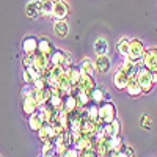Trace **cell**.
<instances>
[{
  "label": "cell",
  "instance_id": "cell-1",
  "mask_svg": "<svg viewBox=\"0 0 157 157\" xmlns=\"http://www.w3.org/2000/svg\"><path fill=\"white\" fill-rule=\"evenodd\" d=\"M116 120V107L112 101H105L99 105V121L101 124H109Z\"/></svg>",
  "mask_w": 157,
  "mask_h": 157
},
{
  "label": "cell",
  "instance_id": "cell-2",
  "mask_svg": "<svg viewBox=\"0 0 157 157\" xmlns=\"http://www.w3.org/2000/svg\"><path fill=\"white\" fill-rule=\"evenodd\" d=\"M145 52H146V47H145L141 39H138V38L130 39V44H129V58L130 60H134L137 63H141Z\"/></svg>",
  "mask_w": 157,
  "mask_h": 157
},
{
  "label": "cell",
  "instance_id": "cell-3",
  "mask_svg": "<svg viewBox=\"0 0 157 157\" xmlns=\"http://www.w3.org/2000/svg\"><path fill=\"white\" fill-rule=\"evenodd\" d=\"M137 78H138V83L143 90V94H148L151 93V90L154 88V80H152V74L149 69H146L145 66H141L140 71L137 72Z\"/></svg>",
  "mask_w": 157,
  "mask_h": 157
},
{
  "label": "cell",
  "instance_id": "cell-4",
  "mask_svg": "<svg viewBox=\"0 0 157 157\" xmlns=\"http://www.w3.org/2000/svg\"><path fill=\"white\" fill-rule=\"evenodd\" d=\"M141 64L146 69H149L151 72L157 71V47H148L146 49L145 55H143V60H141Z\"/></svg>",
  "mask_w": 157,
  "mask_h": 157
},
{
  "label": "cell",
  "instance_id": "cell-5",
  "mask_svg": "<svg viewBox=\"0 0 157 157\" xmlns=\"http://www.w3.org/2000/svg\"><path fill=\"white\" fill-rule=\"evenodd\" d=\"M129 80H130V77L126 72H123L121 69H116L112 75V83L118 91H126L127 85H129Z\"/></svg>",
  "mask_w": 157,
  "mask_h": 157
},
{
  "label": "cell",
  "instance_id": "cell-6",
  "mask_svg": "<svg viewBox=\"0 0 157 157\" xmlns=\"http://www.w3.org/2000/svg\"><path fill=\"white\" fill-rule=\"evenodd\" d=\"M38 44H39V38L35 35H27L22 39V50L25 55L29 54H36L38 52Z\"/></svg>",
  "mask_w": 157,
  "mask_h": 157
},
{
  "label": "cell",
  "instance_id": "cell-7",
  "mask_svg": "<svg viewBox=\"0 0 157 157\" xmlns=\"http://www.w3.org/2000/svg\"><path fill=\"white\" fill-rule=\"evenodd\" d=\"M141 66H143L141 63H137V61L130 60V58H124L121 61V64L118 66V69H121L123 72H126L129 77H134V75H137V72L140 71Z\"/></svg>",
  "mask_w": 157,
  "mask_h": 157
},
{
  "label": "cell",
  "instance_id": "cell-8",
  "mask_svg": "<svg viewBox=\"0 0 157 157\" xmlns=\"http://www.w3.org/2000/svg\"><path fill=\"white\" fill-rule=\"evenodd\" d=\"M69 16V5L61 0V2L54 3V13H52V17L55 21H66Z\"/></svg>",
  "mask_w": 157,
  "mask_h": 157
},
{
  "label": "cell",
  "instance_id": "cell-9",
  "mask_svg": "<svg viewBox=\"0 0 157 157\" xmlns=\"http://www.w3.org/2000/svg\"><path fill=\"white\" fill-rule=\"evenodd\" d=\"M90 98H91V102L98 104V105H101V104L105 102V101H110L109 93L105 91V88L101 86V85H96V88H93L90 91Z\"/></svg>",
  "mask_w": 157,
  "mask_h": 157
},
{
  "label": "cell",
  "instance_id": "cell-10",
  "mask_svg": "<svg viewBox=\"0 0 157 157\" xmlns=\"http://www.w3.org/2000/svg\"><path fill=\"white\" fill-rule=\"evenodd\" d=\"M43 77V72L38 71L35 66L32 68H24V72H22V80L25 85H33L38 78Z\"/></svg>",
  "mask_w": 157,
  "mask_h": 157
},
{
  "label": "cell",
  "instance_id": "cell-11",
  "mask_svg": "<svg viewBox=\"0 0 157 157\" xmlns=\"http://www.w3.org/2000/svg\"><path fill=\"white\" fill-rule=\"evenodd\" d=\"M38 107H39V104H38L36 98H24L22 99V113L25 116H30V115L36 113Z\"/></svg>",
  "mask_w": 157,
  "mask_h": 157
},
{
  "label": "cell",
  "instance_id": "cell-12",
  "mask_svg": "<svg viewBox=\"0 0 157 157\" xmlns=\"http://www.w3.org/2000/svg\"><path fill=\"white\" fill-rule=\"evenodd\" d=\"M55 49L57 47L54 46V43H52L49 38H46V36L39 38V44H38V52H39V54H43L46 57H50L52 52H54Z\"/></svg>",
  "mask_w": 157,
  "mask_h": 157
},
{
  "label": "cell",
  "instance_id": "cell-13",
  "mask_svg": "<svg viewBox=\"0 0 157 157\" xmlns=\"http://www.w3.org/2000/svg\"><path fill=\"white\" fill-rule=\"evenodd\" d=\"M25 16L29 19L35 21L41 16V10H39V2L38 0H30V2L25 5Z\"/></svg>",
  "mask_w": 157,
  "mask_h": 157
},
{
  "label": "cell",
  "instance_id": "cell-14",
  "mask_svg": "<svg viewBox=\"0 0 157 157\" xmlns=\"http://www.w3.org/2000/svg\"><path fill=\"white\" fill-rule=\"evenodd\" d=\"M126 93L130 96V98H140L143 94V90L138 83V78L137 75L134 77H130V80H129V85H127V90H126Z\"/></svg>",
  "mask_w": 157,
  "mask_h": 157
},
{
  "label": "cell",
  "instance_id": "cell-15",
  "mask_svg": "<svg viewBox=\"0 0 157 157\" xmlns=\"http://www.w3.org/2000/svg\"><path fill=\"white\" fill-rule=\"evenodd\" d=\"M96 146V141L93 137H86V135H82L75 143H74V148H77L78 151H85V149H94Z\"/></svg>",
  "mask_w": 157,
  "mask_h": 157
},
{
  "label": "cell",
  "instance_id": "cell-16",
  "mask_svg": "<svg viewBox=\"0 0 157 157\" xmlns=\"http://www.w3.org/2000/svg\"><path fill=\"white\" fill-rule=\"evenodd\" d=\"M94 63H96V71L101 72V74H107V72L110 71V68H112V60H110V57H107V55L98 57V58L94 60Z\"/></svg>",
  "mask_w": 157,
  "mask_h": 157
},
{
  "label": "cell",
  "instance_id": "cell-17",
  "mask_svg": "<svg viewBox=\"0 0 157 157\" xmlns=\"http://www.w3.org/2000/svg\"><path fill=\"white\" fill-rule=\"evenodd\" d=\"M50 66H64V61H66V52L61 49H55L52 52V55L49 57Z\"/></svg>",
  "mask_w": 157,
  "mask_h": 157
},
{
  "label": "cell",
  "instance_id": "cell-18",
  "mask_svg": "<svg viewBox=\"0 0 157 157\" xmlns=\"http://www.w3.org/2000/svg\"><path fill=\"white\" fill-rule=\"evenodd\" d=\"M54 33L57 38L60 39H64L68 35H69V25L66 21H55L54 22Z\"/></svg>",
  "mask_w": 157,
  "mask_h": 157
},
{
  "label": "cell",
  "instance_id": "cell-19",
  "mask_svg": "<svg viewBox=\"0 0 157 157\" xmlns=\"http://www.w3.org/2000/svg\"><path fill=\"white\" fill-rule=\"evenodd\" d=\"M83 107H80V104H78L77 98L69 94V96H64V105H63V110L66 113H72V112H77Z\"/></svg>",
  "mask_w": 157,
  "mask_h": 157
},
{
  "label": "cell",
  "instance_id": "cell-20",
  "mask_svg": "<svg viewBox=\"0 0 157 157\" xmlns=\"http://www.w3.org/2000/svg\"><path fill=\"white\" fill-rule=\"evenodd\" d=\"M33 66L38 69V71H41L43 74L50 68V61H49V57L43 55V54H39V52H36L35 54V64Z\"/></svg>",
  "mask_w": 157,
  "mask_h": 157
},
{
  "label": "cell",
  "instance_id": "cell-21",
  "mask_svg": "<svg viewBox=\"0 0 157 157\" xmlns=\"http://www.w3.org/2000/svg\"><path fill=\"white\" fill-rule=\"evenodd\" d=\"M96 129H98V124H96L94 121L88 120V118H83V120H82V127H80V134H82V135L94 137Z\"/></svg>",
  "mask_w": 157,
  "mask_h": 157
},
{
  "label": "cell",
  "instance_id": "cell-22",
  "mask_svg": "<svg viewBox=\"0 0 157 157\" xmlns=\"http://www.w3.org/2000/svg\"><path fill=\"white\" fill-rule=\"evenodd\" d=\"M129 44H130V39L129 38H120L116 43V52L123 60L129 58Z\"/></svg>",
  "mask_w": 157,
  "mask_h": 157
},
{
  "label": "cell",
  "instance_id": "cell-23",
  "mask_svg": "<svg viewBox=\"0 0 157 157\" xmlns=\"http://www.w3.org/2000/svg\"><path fill=\"white\" fill-rule=\"evenodd\" d=\"M78 68H80V71L83 74H88L91 77H94V74H96V63L91 58H88V57H85L82 60V63H80V66H78Z\"/></svg>",
  "mask_w": 157,
  "mask_h": 157
},
{
  "label": "cell",
  "instance_id": "cell-24",
  "mask_svg": "<svg viewBox=\"0 0 157 157\" xmlns=\"http://www.w3.org/2000/svg\"><path fill=\"white\" fill-rule=\"evenodd\" d=\"M68 72V77H69V82L72 86H78L80 85V77H82V71L80 68H77V66H71L66 69Z\"/></svg>",
  "mask_w": 157,
  "mask_h": 157
},
{
  "label": "cell",
  "instance_id": "cell-25",
  "mask_svg": "<svg viewBox=\"0 0 157 157\" xmlns=\"http://www.w3.org/2000/svg\"><path fill=\"white\" fill-rule=\"evenodd\" d=\"M93 49L96 52V55L101 57V55H107V52H109V43H107V39H104V38H98L94 44H93Z\"/></svg>",
  "mask_w": 157,
  "mask_h": 157
},
{
  "label": "cell",
  "instance_id": "cell-26",
  "mask_svg": "<svg viewBox=\"0 0 157 157\" xmlns=\"http://www.w3.org/2000/svg\"><path fill=\"white\" fill-rule=\"evenodd\" d=\"M127 145V143H124L123 137L121 135H115L112 138H109V148L110 151H116V152H120L124 149V146Z\"/></svg>",
  "mask_w": 157,
  "mask_h": 157
},
{
  "label": "cell",
  "instance_id": "cell-27",
  "mask_svg": "<svg viewBox=\"0 0 157 157\" xmlns=\"http://www.w3.org/2000/svg\"><path fill=\"white\" fill-rule=\"evenodd\" d=\"M46 105L49 109H52L54 112H61L63 110V105H64V98L63 96H54V94H52V98L49 99V102L46 104Z\"/></svg>",
  "mask_w": 157,
  "mask_h": 157
},
{
  "label": "cell",
  "instance_id": "cell-28",
  "mask_svg": "<svg viewBox=\"0 0 157 157\" xmlns=\"http://www.w3.org/2000/svg\"><path fill=\"white\" fill-rule=\"evenodd\" d=\"M43 126H44V121L41 120V116L38 115V112L29 116V127H30V130H33V132H38V130L41 129Z\"/></svg>",
  "mask_w": 157,
  "mask_h": 157
},
{
  "label": "cell",
  "instance_id": "cell-29",
  "mask_svg": "<svg viewBox=\"0 0 157 157\" xmlns=\"http://www.w3.org/2000/svg\"><path fill=\"white\" fill-rule=\"evenodd\" d=\"M96 85H98V83L94 82V78H93V77L82 72V77H80V85H78V86H82L83 90H86L88 93H90V91L93 90V88H96Z\"/></svg>",
  "mask_w": 157,
  "mask_h": 157
},
{
  "label": "cell",
  "instance_id": "cell-30",
  "mask_svg": "<svg viewBox=\"0 0 157 157\" xmlns=\"http://www.w3.org/2000/svg\"><path fill=\"white\" fill-rule=\"evenodd\" d=\"M39 2V10H41V16L44 17H50L54 13V3L50 0H38Z\"/></svg>",
  "mask_w": 157,
  "mask_h": 157
},
{
  "label": "cell",
  "instance_id": "cell-31",
  "mask_svg": "<svg viewBox=\"0 0 157 157\" xmlns=\"http://www.w3.org/2000/svg\"><path fill=\"white\" fill-rule=\"evenodd\" d=\"M50 98H52V90H50L49 86L44 88V90H41V91H36V101H38L39 105H44V104H47Z\"/></svg>",
  "mask_w": 157,
  "mask_h": 157
},
{
  "label": "cell",
  "instance_id": "cell-32",
  "mask_svg": "<svg viewBox=\"0 0 157 157\" xmlns=\"http://www.w3.org/2000/svg\"><path fill=\"white\" fill-rule=\"evenodd\" d=\"M94 151L98 152V155H102V157H105L110 151L109 148V138H104L101 141H96V146H94Z\"/></svg>",
  "mask_w": 157,
  "mask_h": 157
},
{
  "label": "cell",
  "instance_id": "cell-33",
  "mask_svg": "<svg viewBox=\"0 0 157 157\" xmlns=\"http://www.w3.org/2000/svg\"><path fill=\"white\" fill-rule=\"evenodd\" d=\"M21 98H36V90L32 85H24L21 90Z\"/></svg>",
  "mask_w": 157,
  "mask_h": 157
},
{
  "label": "cell",
  "instance_id": "cell-34",
  "mask_svg": "<svg viewBox=\"0 0 157 157\" xmlns=\"http://www.w3.org/2000/svg\"><path fill=\"white\" fill-rule=\"evenodd\" d=\"M41 154H44V155H47V157L54 155V154H55L54 141H46V143H43V151H41Z\"/></svg>",
  "mask_w": 157,
  "mask_h": 157
},
{
  "label": "cell",
  "instance_id": "cell-35",
  "mask_svg": "<svg viewBox=\"0 0 157 157\" xmlns=\"http://www.w3.org/2000/svg\"><path fill=\"white\" fill-rule=\"evenodd\" d=\"M140 126L145 129V130H151V127H152V118L145 113V115L140 118Z\"/></svg>",
  "mask_w": 157,
  "mask_h": 157
},
{
  "label": "cell",
  "instance_id": "cell-36",
  "mask_svg": "<svg viewBox=\"0 0 157 157\" xmlns=\"http://www.w3.org/2000/svg\"><path fill=\"white\" fill-rule=\"evenodd\" d=\"M22 64H24V68H32L33 64H35V54L24 55V58H22Z\"/></svg>",
  "mask_w": 157,
  "mask_h": 157
},
{
  "label": "cell",
  "instance_id": "cell-37",
  "mask_svg": "<svg viewBox=\"0 0 157 157\" xmlns=\"http://www.w3.org/2000/svg\"><path fill=\"white\" fill-rule=\"evenodd\" d=\"M110 129H112V137L120 135V134H121V123L118 121V120L112 121V123H110Z\"/></svg>",
  "mask_w": 157,
  "mask_h": 157
},
{
  "label": "cell",
  "instance_id": "cell-38",
  "mask_svg": "<svg viewBox=\"0 0 157 157\" xmlns=\"http://www.w3.org/2000/svg\"><path fill=\"white\" fill-rule=\"evenodd\" d=\"M36 91H41V90H44V88H47V80H46V78H44V75L41 77V78H38V80L32 85Z\"/></svg>",
  "mask_w": 157,
  "mask_h": 157
},
{
  "label": "cell",
  "instance_id": "cell-39",
  "mask_svg": "<svg viewBox=\"0 0 157 157\" xmlns=\"http://www.w3.org/2000/svg\"><path fill=\"white\" fill-rule=\"evenodd\" d=\"M118 154H120V157H134V155H135V151H134V148H132V146L126 145V146H124V149H123V151H120Z\"/></svg>",
  "mask_w": 157,
  "mask_h": 157
},
{
  "label": "cell",
  "instance_id": "cell-40",
  "mask_svg": "<svg viewBox=\"0 0 157 157\" xmlns=\"http://www.w3.org/2000/svg\"><path fill=\"white\" fill-rule=\"evenodd\" d=\"M38 137L41 138V141H43V143H46V141H50V140H49V137H47V132H46V127H44V126H43L41 129L38 130Z\"/></svg>",
  "mask_w": 157,
  "mask_h": 157
},
{
  "label": "cell",
  "instance_id": "cell-41",
  "mask_svg": "<svg viewBox=\"0 0 157 157\" xmlns=\"http://www.w3.org/2000/svg\"><path fill=\"white\" fill-rule=\"evenodd\" d=\"M80 157H98V152L94 149H85L80 151Z\"/></svg>",
  "mask_w": 157,
  "mask_h": 157
},
{
  "label": "cell",
  "instance_id": "cell-42",
  "mask_svg": "<svg viewBox=\"0 0 157 157\" xmlns=\"http://www.w3.org/2000/svg\"><path fill=\"white\" fill-rule=\"evenodd\" d=\"M71 66H74V58H72V55L69 54V52H66V61H64V68H71Z\"/></svg>",
  "mask_w": 157,
  "mask_h": 157
},
{
  "label": "cell",
  "instance_id": "cell-43",
  "mask_svg": "<svg viewBox=\"0 0 157 157\" xmlns=\"http://www.w3.org/2000/svg\"><path fill=\"white\" fill-rule=\"evenodd\" d=\"M68 155L69 157H80V151H78L77 148H74V146H71L68 149Z\"/></svg>",
  "mask_w": 157,
  "mask_h": 157
},
{
  "label": "cell",
  "instance_id": "cell-44",
  "mask_svg": "<svg viewBox=\"0 0 157 157\" xmlns=\"http://www.w3.org/2000/svg\"><path fill=\"white\" fill-rule=\"evenodd\" d=\"M105 157H120V154H118L116 151H109V154Z\"/></svg>",
  "mask_w": 157,
  "mask_h": 157
},
{
  "label": "cell",
  "instance_id": "cell-45",
  "mask_svg": "<svg viewBox=\"0 0 157 157\" xmlns=\"http://www.w3.org/2000/svg\"><path fill=\"white\" fill-rule=\"evenodd\" d=\"M151 74H152V80H154V83L157 85V71H152Z\"/></svg>",
  "mask_w": 157,
  "mask_h": 157
},
{
  "label": "cell",
  "instance_id": "cell-46",
  "mask_svg": "<svg viewBox=\"0 0 157 157\" xmlns=\"http://www.w3.org/2000/svg\"><path fill=\"white\" fill-rule=\"evenodd\" d=\"M52 3H57V2H61V0H50Z\"/></svg>",
  "mask_w": 157,
  "mask_h": 157
},
{
  "label": "cell",
  "instance_id": "cell-47",
  "mask_svg": "<svg viewBox=\"0 0 157 157\" xmlns=\"http://www.w3.org/2000/svg\"><path fill=\"white\" fill-rule=\"evenodd\" d=\"M98 157H102V155H98Z\"/></svg>",
  "mask_w": 157,
  "mask_h": 157
}]
</instances>
